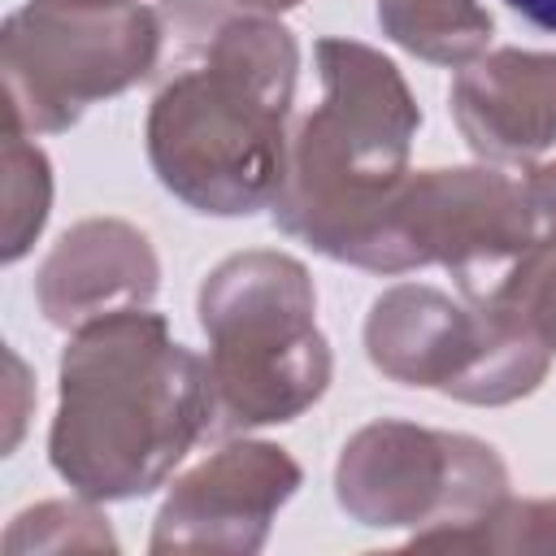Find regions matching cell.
I'll return each mask as SVG.
<instances>
[{
    "label": "cell",
    "instance_id": "6da1fadb",
    "mask_svg": "<svg viewBox=\"0 0 556 556\" xmlns=\"http://www.w3.org/2000/svg\"><path fill=\"white\" fill-rule=\"evenodd\" d=\"M148 161L169 195L208 217L269 208L291 152L295 35L239 0H161Z\"/></svg>",
    "mask_w": 556,
    "mask_h": 556
},
{
    "label": "cell",
    "instance_id": "7a4b0ae2",
    "mask_svg": "<svg viewBox=\"0 0 556 556\" xmlns=\"http://www.w3.org/2000/svg\"><path fill=\"white\" fill-rule=\"evenodd\" d=\"M208 426L204 361L169 339L161 313L122 308L70 330L48 460L78 495H152Z\"/></svg>",
    "mask_w": 556,
    "mask_h": 556
},
{
    "label": "cell",
    "instance_id": "3957f363",
    "mask_svg": "<svg viewBox=\"0 0 556 556\" xmlns=\"http://www.w3.org/2000/svg\"><path fill=\"white\" fill-rule=\"evenodd\" d=\"M317 74L321 104L291 135L269 213L313 252L365 269L382 217L413 174L421 109L400 65L369 43L317 39Z\"/></svg>",
    "mask_w": 556,
    "mask_h": 556
},
{
    "label": "cell",
    "instance_id": "277c9868",
    "mask_svg": "<svg viewBox=\"0 0 556 556\" xmlns=\"http://www.w3.org/2000/svg\"><path fill=\"white\" fill-rule=\"evenodd\" d=\"M195 313L208 339V434L278 426L326 395L334 361L317 326L313 278L291 252L226 256L200 282Z\"/></svg>",
    "mask_w": 556,
    "mask_h": 556
},
{
    "label": "cell",
    "instance_id": "5b68a950",
    "mask_svg": "<svg viewBox=\"0 0 556 556\" xmlns=\"http://www.w3.org/2000/svg\"><path fill=\"white\" fill-rule=\"evenodd\" d=\"M365 356L400 387L495 408L539 391L556 339L500 295L456 300L430 282H395L369 304Z\"/></svg>",
    "mask_w": 556,
    "mask_h": 556
},
{
    "label": "cell",
    "instance_id": "8992f818",
    "mask_svg": "<svg viewBox=\"0 0 556 556\" xmlns=\"http://www.w3.org/2000/svg\"><path fill=\"white\" fill-rule=\"evenodd\" d=\"M161 17L143 4L30 0L0 35L4 117L30 135L70 130L91 104L156 74Z\"/></svg>",
    "mask_w": 556,
    "mask_h": 556
},
{
    "label": "cell",
    "instance_id": "52a82bcc",
    "mask_svg": "<svg viewBox=\"0 0 556 556\" xmlns=\"http://www.w3.org/2000/svg\"><path fill=\"white\" fill-rule=\"evenodd\" d=\"M504 495L500 452L456 430L382 417L361 426L334 460L339 508L369 530H408V547L482 521Z\"/></svg>",
    "mask_w": 556,
    "mask_h": 556
},
{
    "label": "cell",
    "instance_id": "ba28073f",
    "mask_svg": "<svg viewBox=\"0 0 556 556\" xmlns=\"http://www.w3.org/2000/svg\"><path fill=\"white\" fill-rule=\"evenodd\" d=\"M539 239L526 182L495 165L417 169L400 187L369 252V274L443 265L460 295H491Z\"/></svg>",
    "mask_w": 556,
    "mask_h": 556
},
{
    "label": "cell",
    "instance_id": "9c48e42d",
    "mask_svg": "<svg viewBox=\"0 0 556 556\" xmlns=\"http://www.w3.org/2000/svg\"><path fill=\"white\" fill-rule=\"evenodd\" d=\"M300 465L278 443L235 439L187 469L156 521L148 547L161 552H261L278 508L300 491Z\"/></svg>",
    "mask_w": 556,
    "mask_h": 556
},
{
    "label": "cell",
    "instance_id": "30bf717a",
    "mask_svg": "<svg viewBox=\"0 0 556 556\" xmlns=\"http://www.w3.org/2000/svg\"><path fill=\"white\" fill-rule=\"evenodd\" d=\"M156 287L161 261L148 235L122 217L74 222L35 274L39 313L61 330H78L122 308H148Z\"/></svg>",
    "mask_w": 556,
    "mask_h": 556
},
{
    "label": "cell",
    "instance_id": "8fae6325",
    "mask_svg": "<svg viewBox=\"0 0 556 556\" xmlns=\"http://www.w3.org/2000/svg\"><path fill=\"white\" fill-rule=\"evenodd\" d=\"M452 117L491 165H530L556 143V52L495 48L452 78Z\"/></svg>",
    "mask_w": 556,
    "mask_h": 556
},
{
    "label": "cell",
    "instance_id": "7c38bea8",
    "mask_svg": "<svg viewBox=\"0 0 556 556\" xmlns=\"http://www.w3.org/2000/svg\"><path fill=\"white\" fill-rule=\"evenodd\" d=\"M378 26L434 65H465L491 43V13L478 0H378Z\"/></svg>",
    "mask_w": 556,
    "mask_h": 556
},
{
    "label": "cell",
    "instance_id": "4fadbf2b",
    "mask_svg": "<svg viewBox=\"0 0 556 556\" xmlns=\"http://www.w3.org/2000/svg\"><path fill=\"white\" fill-rule=\"evenodd\" d=\"M0 256L4 265L22 261L30 243L39 239L48 208H52V165L43 148L22 130L13 117H4L0 135Z\"/></svg>",
    "mask_w": 556,
    "mask_h": 556
},
{
    "label": "cell",
    "instance_id": "5bb4252c",
    "mask_svg": "<svg viewBox=\"0 0 556 556\" xmlns=\"http://www.w3.org/2000/svg\"><path fill=\"white\" fill-rule=\"evenodd\" d=\"M30 552H117V539L100 517L96 500H43L17 513L4 530V556Z\"/></svg>",
    "mask_w": 556,
    "mask_h": 556
},
{
    "label": "cell",
    "instance_id": "9a60e30c",
    "mask_svg": "<svg viewBox=\"0 0 556 556\" xmlns=\"http://www.w3.org/2000/svg\"><path fill=\"white\" fill-rule=\"evenodd\" d=\"M426 547H439V552H556V495H547V500L504 495L482 521L439 534Z\"/></svg>",
    "mask_w": 556,
    "mask_h": 556
},
{
    "label": "cell",
    "instance_id": "2e32d148",
    "mask_svg": "<svg viewBox=\"0 0 556 556\" xmlns=\"http://www.w3.org/2000/svg\"><path fill=\"white\" fill-rule=\"evenodd\" d=\"M491 295L521 308L530 321H539L556 339V230L539 235Z\"/></svg>",
    "mask_w": 556,
    "mask_h": 556
},
{
    "label": "cell",
    "instance_id": "e0dca14e",
    "mask_svg": "<svg viewBox=\"0 0 556 556\" xmlns=\"http://www.w3.org/2000/svg\"><path fill=\"white\" fill-rule=\"evenodd\" d=\"M530 208L539 217V235L556 230V161H530V169L521 174Z\"/></svg>",
    "mask_w": 556,
    "mask_h": 556
},
{
    "label": "cell",
    "instance_id": "ac0fdd59",
    "mask_svg": "<svg viewBox=\"0 0 556 556\" xmlns=\"http://www.w3.org/2000/svg\"><path fill=\"white\" fill-rule=\"evenodd\" d=\"M4 361H9V430H4V452H13L17 439H22V426H26V408L35 404V387H30L26 365L17 361V352H4Z\"/></svg>",
    "mask_w": 556,
    "mask_h": 556
},
{
    "label": "cell",
    "instance_id": "d6986e66",
    "mask_svg": "<svg viewBox=\"0 0 556 556\" xmlns=\"http://www.w3.org/2000/svg\"><path fill=\"white\" fill-rule=\"evenodd\" d=\"M508 9H517L539 30H552L556 35V0H508Z\"/></svg>",
    "mask_w": 556,
    "mask_h": 556
},
{
    "label": "cell",
    "instance_id": "ffe728a7",
    "mask_svg": "<svg viewBox=\"0 0 556 556\" xmlns=\"http://www.w3.org/2000/svg\"><path fill=\"white\" fill-rule=\"evenodd\" d=\"M239 4H252V9H265V13H282V9H295L304 0H239Z\"/></svg>",
    "mask_w": 556,
    "mask_h": 556
},
{
    "label": "cell",
    "instance_id": "44dd1931",
    "mask_svg": "<svg viewBox=\"0 0 556 556\" xmlns=\"http://www.w3.org/2000/svg\"><path fill=\"white\" fill-rule=\"evenodd\" d=\"M83 4H135V0H83Z\"/></svg>",
    "mask_w": 556,
    "mask_h": 556
}]
</instances>
